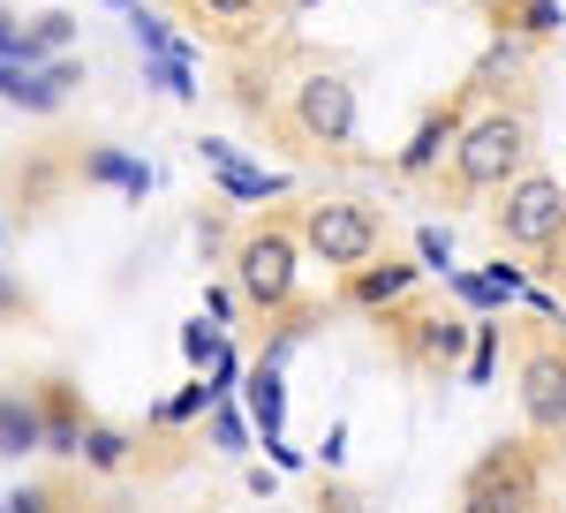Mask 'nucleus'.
I'll return each mask as SVG.
<instances>
[{"label": "nucleus", "instance_id": "nucleus-16", "mask_svg": "<svg viewBox=\"0 0 566 513\" xmlns=\"http://www.w3.org/2000/svg\"><path fill=\"white\" fill-rule=\"evenodd\" d=\"M453 136H461V122H453V114H438V122L423 128V136H416L408 151H400V167H408V174H423V167L438 159V144H453Z\"/></svg>", "mask_w": 566, "mask_h": 513}, {"label": "nucleus", "instance_id": "nucleus-13", "mask_svg": "<svg viewBox=\"0 0 566 513\" xmlns=\"http://www.w3.org/2000/svg\"><path fill=\"white\" fill-rule=\"evenodd\" d=\"M144 76L167 91V98H197V69H189V45H175V53H144Z\"/></svg>", "mask_w": 566, "mask_h": 513}, {"label": "nucleus", "instance_id": "nucleus-6", "mask_svg": "<svg viewBox=\"0 0 566 513\" xmlns=\"http://www.w3.org/2000/svg\"><path fill=\"white\" fill-rule=\"evenodd\" d=\"M514 378H522V416H528V430H536V438H566V341L528 333Z\"/></svg>", "mask_w": 566, "mask_h": 513}, {"label": "nucleus", "instance_id": "nucleus-15", "mask_svg": "<svg viewBox=\"0 0 566 513\" xmlns=\"http://www.w3.org/2000/svg\"><path fill=\"white\" fill-rule=\"evenodd\" d=\"M84 174H91V181H114L122 197H144V189H151V174L136 167V159H122V151H91Z\"/></svg>", "mask_w": 566, "mask_h": 513}, {"label": "nucleus", "instance_id": "nucleus-10", "mask_svg": "<svg viewBox=\"0 0 566 513\" xmlns=\"http://www.w3.org/2000/svg\"><path fill=\"white\" fill-rule=\"evenodd\" d=\"M189 15H197V31H212V39H250L264 15V0H181Z\"/></svg>", "mask_w": 566, "mask_h": 513}, {"label": "nucleus", "instance_id": "nucleus-7", "mask_svg": "<svg viewBox=\"0 0 566 513\" xmlns=\"http://www.w3.org/2000/svg\"><path fill=\"white\" fill-rule=\"evenodd\" d=\"M461 347H469V325H461V317H446V310L400 325V355H408L416 370H453V363H461Z\"/></svg>", "mask_w": 566, "mask_h": 513}, {"label": "nucleus", "instance_id": "nucleus-25", "mask_svg": "<svg viewBox=\"0 0 566 513\" xmlns=\"http://www.w3.org/2000/svg\"><path fill=\"white\" fill-rule=\"evenodd\" d=\"M114 8H136V0H114Z\"/></svg>", "mask_w": 566, "mask_h": 513}, {"label": "nucleus", "instance_id": "nucleus-22", "mask_svg": "<svg viewBox=\"0 0 566 513\" xmlns=\"http://www.w3.org/2000/svg\"><path fill=\"white\" fill-rule=\"evenodd\" d=\"M416 250H423V272H453V250H446V234H438V227L416 234Z\"/></svg>", "mask_w": 566, "mask_h": 513}, {"label": "nucleus", "instance_id": "nucleus-24", "mask_svg": "<svg viewBox=\"0 0 566 513\" xmlns=\"http://www.w3.org/2000/svg\"><path fill=\"white\" fill-rule=\"evenodd\" d=\"M544 256H552L544 272H552V280H559V287H566V234H559V242H552V250H544Z\"/></svg>", "mask_w": 566, "mask_h": 513}, {"label": "nucleus", "instance_id": "nucleus-4", "mask_svg": "<svg viewBox=\"0 0 566 513\" xmlns=\"http://www.w3.org/2000/svg\"><path fill=\"white\" fill-rule=\"evenodd\" d=\"M234 280L258 310H287L295 302V280H303V234L287 219H264L234 242Z\"/></svg>", "mask_w": 566, "mask_h": 513}, {"label": "nucleus", "instance_id": "nucleus-19", "mask_svg": "<svg viewBox=\"0 0 566 513\" xmlns=\"http://www.w3.org/2000/svg\"><path fill=\"white\" fill-rule=\"evenodd\" d=\"M499 370V325H476V363H469V385H491Z\"/></svg>", "mask_w": 566, "mask_h": 513}, {"label": "nucleus", "instance_id": "nucleus-12", "mask_svg": "<svg viewBox=\"0 0 566 513\" xmlns=\"http://www.w3.org/2000/svg\"><path fill=\"white\" fill-rule=\"evenodd\" d=\"M416 287V264H386V272H370V264H355V302H370V310H386Z\"/></svg>", "mask_w": 566, "mask_h": 513}, {"label": "nucleus", "instance_id": "nucleus-8", "mask_svg": "<svg viewBox=\"0 0 566 513\" xmlns=\"http://www.w3.org/2000/svg\"><path fill=\"white\" fill-rule=\"evenodd\" d=\"M197 151H205V167L219 174V189H227V197H242V205H258V197H280V174L250 167V159H242L234 144H219V136H205Z\"/></svg>", "mask_w": 566, "mask_h": 513}, {"label": "nucleus", "instance_id": "nucleus-1", "mask_svg": "<svg viewBox=\"0 0 566 513\" xmlns=\"http://www.w3.org/2000/svg\"><path fill=\"white\" fill-rule=\"evenodd\" d=\"M528 151H536V122H528V114H506V106H491V114H476V122L453 136V189H469V197H499V189L528 167Z\"/></svg>", "mask_w": 566, "mask_h": 513}, {"label": "nucleus", "instance_id": "nucleus-17", "mask_svg": "<svg viewBox=\"0 0 566 513\" xmlns=\"http://www.w3.org/2000/svg\"><path fill=\"white\" fill-rule=\"evenodd\" d=\"M446 280H453V295L469 302V310H499V302H506V287H499L491 272H446Z\"/></svg>", "mask_w": 566, "mask_h": 513}, {"label": "nucleus", "instance_id": "nucleus-9", "mask_svg": "<svg viewBox=\"0 0 566 513\" xmlns=\"http://www.w3.org/2000/svg\"><path fill=\"white\" fill-rule=\"evenodd\" d=\"M45 446V408L31 392H0V461H23Z\"/></svg>", "mask_w": 566, "mask_h": 513}, {"label": "nucleus", "instance_id": "nucleus-23", "mask_svg": "<svg viewBox=\"0 0 566 513\" xmlns=\"http://www.w3.org/2000/svg\"><path fill=\"white\" fill-rule=\"evenodd\" d=\"M0 53H8V61H23V23H15L8 8H0Z\"/></svg>", "mask_w": 566, "mask_h": 513}, {"label": "nucleus", "instance_id": "nucleus-21", "mask_svg": "<svg viewBox=\"0 0 566 513\" xmlns=\"http://www.w3.org/2000/svg\"><path fill=\"white\" fill-rule=\"evenodd\" d=\"M181 355H189V363H219V333L212 325H189V333H181Z\"/></svg>", "mask_w": 566, "mask_h": 513}, {"label": "nucleus", "instance_id": "nucleus-18", "mask_svg": "<svg viewBox=\"0 0 566 513\" xmlns=\"http://www.w3.org/2000/svg\"><path fill=\"white\" fill-rule=\"evenodd\" d=\"M76 453H84L91 469H122V461H129V438H122V430H91Z\"/></svg>", "mask_w": 566, "mask_h": 513}, {"label": "nucleus", "instance_id": "nucleus-2", "mask_svg": "<svg viewBox=\"0 0 566 513\" xmlns=\"http://www.w3.org/2000/svg\"><path fill=\"white\" fill-rule=\"evenodd\" d=\"M280 128H287V144H295L303 159H340V151L355 144V91H348V76L310 69L303 84L287 91Z\"/></svg>", "mask_w": 566, "mask_h": 513}, {"label": "nucleus", "instance_id": "nucleus-20", "mask_svg": "<svg viewBox=\"0 0 566 513\" xmlns=\"http://www.w3.org/2000/svg\"><path fill=\"white\" fill-rule=\"evenodd\" d=\"M242 438H250V430H242V416L212 400V446H219V453H242Z\"/></svg>", "mask_w": 566, "mask_h": 513}, {"label": "nucleus", "instance_id": "nucleus-14", "mask_svg": "<svg viewBox=\"0 0 566 513\" xmlns=\"http://www.w3.org/2000/svg\"><path fill=\"white\" fill-rule=\"evenodd\" d=\"M242 400H250V423H258L264 438H280V370H272V363H264V370H250Z\"/></svg>", "mask_w": 566, "mask_h": 513}, {"label": "nucleus", "instance_id": "nucleus-3", "mask_svg": "<svg viewBox=\"0 0 566 513\" xmlns=\"http://www.w3.org/2000/svg\"><path fill=\"white\" fill-rule=\"evenodd\" d=\"M295 234H303V250L317 264H333V272H355V264H370L378 242H386V219L370 212L363 197H317L295 212Z\"/></svg>", "mask_w": 566, "mask_h": 513}, {"label": "nucleus", "instance_id": "nucleus-11", "mask_svg": "<svg viewBox=\"0 0 566 513\" xmlns=\"http://www.w3.org/2000/svg\"><path fill=\"white\" fill-rule=\"evenodd\" d=\"M69 39H76V15H69V8H45L39 23L23 31V61H31V69H45L53 53H69Z\"/></svg>", "mask_w": 566, "mask_h": 513}, {"label": "nucleus", "instance_id": "nucleus-5", "mask_svg": "<svg viewBox=\"0 0 566 513\" xmlns=\"http://www.w3.org/2000/svg\"><path fill=\"white\" fill-rule=\"evenodd\" d=\"M491 234L506 242V250H552L566 234V189L552 181V174H514L506 189H499V205H491Z\"/></svg>", "mask_w": 566, "mask_h": 513}]
</instances>
